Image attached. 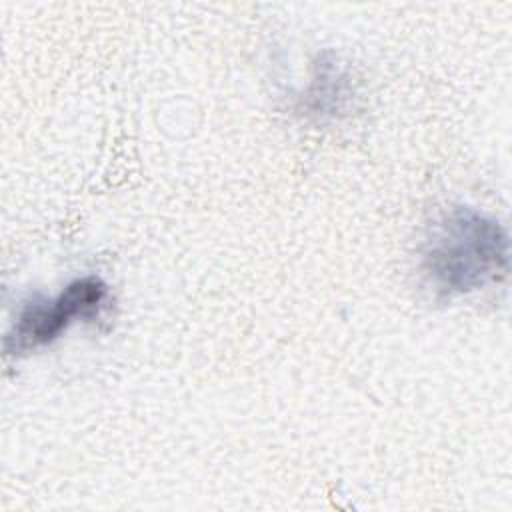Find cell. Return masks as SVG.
Instances as JSON below:
<instances>
[{"label": "cell", "instance_id": "obj_1", "mask_svg": "<svg viewBox=\"0 0 512 512\" xmlns=\"http://www.w3.org/2000/svg\"><path fill=\"white\" fill-rule=\"evenodd\" d=\"M510 240L492 216L456 206L432 226L422 248V272L444 298L478 292L508 272Z\"/></svg>", "mask_w": 512, "mask_h": 512}, {"label": "cell", "instance_id": "obj_2", "mask_svg": "<svg viewBox=\"0 0 512 512\" xmlns=\"http://www.w3.org/2000/svg\"><path fill=\"white\" fill-rule=\"evenodd\" d=\"M110 298L108 284L94 274L72 280L52 298L26 302L4 338V352L20 356L54 342L72 322L94 320Z\"/></svg>", "mask_w": 512, "mask_h": 512}, {"label": "cell", "instance_id": "obj_3", "mask_svg": "<svg viewBox=\"0 0 512 512\" xmlns=\"http://www.w3.org/2000/svg\"><path fill=\"white\" fill-rule=\"evenodd\" d=\"M352 96L354 88L350 84L348 72L336 60L320 58L314 70V78L302 96V104L308 114L318 118H334L346 110Z\"/></svg>", "mask_w": 512, "mask_h": 512}]
</instances>
